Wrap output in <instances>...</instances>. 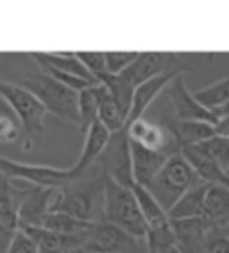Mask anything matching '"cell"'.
I'll list each match as a JSON object with an SVG mask.
<instances>
[{"instance_id": "cell-1", "label": "cell", "mask_w": 229, "mask_h": 253, "mask_svg": "<svg viewBox=\"0 0 229 253\" xmlns=\"http://www.w3.org/2000/svg\"><path fill=\"white\" fill-rule=\"evenodd\" d=\"M107 201V175L99 171L92 179H75L71 185L56 191L52 211L75 215L89 223L105 221Z\"/></svg>"}, {"instance_id": "cell-2", "label": "cell", "mask_w": 229, "mask_h": 253, "mask_svg": "<svg viewBox=\"0 0 229 253\" xmlns=\"http://www.w3.org/2000/svg\"><path fill=\"white\" fill-rule=\"evenodd\" d=\"M16 84L30 90L48 113L79 125V92H75L67 84L58 83L54 77L46 73L22 77L16 81Z\"/></svg>"}, {"instance_id": "cell-3", "label": "cell", "mask_w": 229, "mask_h": 253, "mask_svg": "<svg viewBox=\"0 0 229 253\" xmlns=\"http://www.w3.org/2000/svg\"><path fill=\"white\" fill-rule=\"evenodd\" d=\"M199 181L201 179L197 177L195 169L189 165V161L181 153H177L163 165V169L155 175V179L147 187L155 195V199L169 211L189 189L195 187Z\"/></svg>"}, {"instance_id": "cell-4", "label": "cell", "mask_w": 229, "mask_h": 253, "mask_svg": "<svg viewBox=\"0 0 229 253\" xmlns=\"http://www.w3.org/2000/svg\"><path fill=\"white\" fill-rule=\"evenodd\" d=\"M105 221L121 229L129 231L139 239L147 237V223L141 213L135 191L129 187L119 185L117 181L107 177V201H105Z\"/></svg>"}, {"instance_id": "cell-5", "label": "cell", "mask_w": 229, "mask_h": 253, "mask_svg": "<svg viewBox=\"0 0 229 253\" xmlns=\"http://www.w3.org/2000/svg\"><path fill=\"white\" fill-rule=\"evenodd\" d=\"M101 173L109 179L117 181L123 187L133 189L135 185V171H133V151H131V139L127 133V126L123 131L111 133V139L96 159V165Z\"/></svg>"}, {"instance_id": "cell-6", "label": "cell", "mask_w": 229, "mask_h": 253, "mask_svg": "<svg viewBox=\"0 0 229 253\" xmlns=\"http://www.w3.org/2000/svg\"><path fill=\"white\" fill-rule=\"evenodd\" d=\"M83 253H147V243L109 221H96L87 229Z\"/></svg>"}, {"instance_id": "cell-7", "label": "cell", "mask_w": 229, "mask_h": 253, "mask_svg": "<svg viewBox=\"0 0 229 253\" xmlns=\"http://www.w3.org/2000/svg\"><path fill=\"white\" fill-rule=\"evenodd\" d=\"M161 105L169 111V115L177 121H187V123H209L215 125L217 117L211 109L203 107L195 92H189L183 75H179L159 97Z\"/></svg>"}, {"instance_id": "cell-8", "label": "cell", "mask_w": 229, "mask_h": 253, "mask_svg": "<svg viewBox=\"0 0 229 253\" xmlns=\"http://www.w3.org/2000/svg\"><path fill=\"white\" fill-rule=\"evenodd\" d=\"M187 71L193 73L195 69L189 65L185 54H179V52H141L139 58L121 75L137 88L141 83L155 79L159 75H167V73L183 75Z\"/></svg>"}, {"instance_id": "cell-9", "label": "cell", "mask_w": 229, "mask_h": 253, "mask_svg": "<svg viewBox=\"0 0 229 253\" xmlns=\"http://www.w3.org/2000/svg\"><path fill=\"white\" fill-rule=\"evenodd\" d=\"M0 97L16 113L26 135H37L45 131V115L48 111L30 90L16 83L0 81Z\"/></svg>"}, {"instance_id": "cell-10", "label": "cell", "mask_w": 229, "mask_h": 253, "mask_svg": "<svg viewBox=\"0 0 229 253\" xmlns=\"http://www.w3.org/2000/svg\"><path fill=\"white\" fill-rule=\"evenodd\" d=\"M0 173L6 175L10 181L22 179L37 187H50V189H62L71 185L77 177L73 175V169H54L45 165H26L18 161H10L0 155Z\"/></svg>"}, {"instance_id": "cell-11", "label": "cell", "mask_w": 229, "mask_h": 253, "mask_svg": "<svg viewBox=\"0 0 229 253\" xmlns=\"http://www.w3.org/2000/svg\"><path fill=\"white\" fill-rule=\"evenodd\" d=\"M129 139L149 149L155 153H167V155H177L181 153V147L175 139V135L167 129L165 125H161L149 117H141L133 123L127 125Z\"/></svg>"}, {"instance_id": "cell-12", "label": "cell", "mask_w": 229, "mask_h": 253, "mask_svg": "<svg viewBox=\"0 0 229 253\" xmlns=\"http://www.w3.org/2000/svg\"><path fill=\"white\" fill-rule=\"evenodd\" d=\"M58 189L50 187H37L32 185L28 189L26 197L20 203L18 209V221H20V229L24 227H43L46 215L52 211V201L56 197Z\"/></svg>"}, {"instance_id": "cell-13", "label": "cell", "mask_w": 229, "mask_h": 253, "mask_svg": "<svg viewBox=\"0 0 229 253\" xmlns=\"http://www.w3.org/2000/svg\"><path fill=\"white\" fill-rule=\"evenodd\" d=\"M28 189L14 187V183L6 175L0 173V237L12 239L14 233L20 229L18 209L28 193Z\"/></svg>"}, {"instance_id": "cell-14", "label": "cell", "mask_w": 229, "mask_h": 253, "mask_svg": "<svg viewBox=\"0 0 229 253\" xmlns=\"http://www.w3.org/2000/svg\"><path fill=\"white\" fill-rule=\"evenodd\" d=\"M22 231L37 241L41 253H83L87 245V231L77 235H62L45 227H24Z\"/></svg>"}, {"instance_id": "cell-15", "label": "cell", "mask_w": 229, "mask_h": 253, "mask_svg": "<svg viewBox=\"0 0 229 253\" xmlns=\"http://www.w3.org/2000/svg\"><path fill=\"white\" fill-rule=\"evenodd\" d=\"M171 223H173L177 247L181 249V253H203L205 237L215 227L205 217L177 219V221H171Z\"/></svg>"}, {"instance_id": "cell-16", "label": "cell", "mask_w": 229, "mask_h": 253, "mask_svg": "<svg viewBox=\"0 0 229 253\" xmlns=\"http://www.w3.org/2000/svg\"><path fill=\"white\" fill-rule=\"evenodd\" d=\"M179 75L177 73H167V75H159L155 79H149L145 83H141L137 88H135V97H133V107H131V113H129V119H127V125L133 123L141 117H145V113L151 109V105L161 97L163 90H165Z\"/></svg>"}, {"instance_id": "cell-17", "label": "cell", "mask_w": 229, "mask_h": 253, "mask_svg": "<svg viewBox=\"0 0 229 253\" xmlns=\"http://www.w3.org/2000/svg\"><path fill=\"white\" fill-rule=\"evenodd\" d=\"M111 139V131L107 129V126L101 123V121H96L92 123V126L87 131L85 135V145H83V151H81V157H79V161L75 163L73 169V175L79 179L87 169H91L92 165H96V159L101 157V153L105 151L107 143Z\"/></svg>"}, {"instance_id": "cell-18", "label": "cell", "mask_w": 229, "mask_h": 253, "mask_svg": "<svg viewBox=\"0 0 229 253\" xmlns=\"http://www.w3.org/2000/svg\"><path fill=\"white\" fill-rule=\"evenodd\" d=\"M131 151H133V171H135V183L139 185H149L155 175L163 169L173 155H167V153H155V151H149L137 143L131 141Z\"/></svg>"}, {"instance_id": "cell-19", "label": "cell", "mask_w": 229, "mask_h": 253, "mask_svg": "<svg viewBox=\"0 0 229 253\" xmlns=\"http://www.w3.org/2000/svg\"><path fill=\"white\" fill-rule=\"evenodd\" d=\"M30 56L35 58L43 69H56L62 73H69L75 77H83L89 79L92 83H99L79 60L77 52H30Z\"/></svg>"}, {"instance_id": "cell-20", "label": "cell", "mask_w": 229, "mask_h": 253, "mask_svg": "<svg viewBox=\"0 0 229 253\" xmlns=\"http://www.w3.org/2000/svg\"><path fill=\"white\" fill-rule=\"evenodd\" d=\"M203 217L215 227H225L229 223V187L223 183H209Z\"/></svg>"}, {"instance_id": "cell-21", "label": "cell", "mask_w": 229, "mask_h": 253, "mask_svg": "<svg viewBox=\"0 0 229 253\" xmlns=\"http://www.w3.org/2000/svg\"><path fill=\"white\" fill-rule=\"evenodd\" d=\"M209 183L199 181L195 187H191L189 191L167 211L171 221L177 219H195V217H203V205H205V195H207Z\"/></svg>"}, {"instance_id": "cell-22", "label": "cell", "mask_w": 229, "mask_h": 253, "mask_svg": "<svg viewBox=\"0 0 229 253\" xmlns=\"http://www.w3.org/2000/svg\"><path fill=\"white\" fill-rule=\"evenodd\" d=\"M181 155L189 161V165L195 169V173H197V177L201 181H205V183H223L225 181L221 167L199 145H191V147L181 149Z\"/></svg>"}, {"instance_id": "cell-23", "label": "cell", "mask_w": 229, "mask_h": 253, "mask_svg": "<svg viewBox=\"0 0 229 253\" xmlns=\"http://www.w3.org/2000/svg\"><path fill=\"white\" fill-rule=\"evenodd\" d=\"M133 191H135V197H137V201H139L141 213H143V217H145L147 229H155V227H163V225L171 223L167 209L155 199V195L149 191V187L135 183V185H133Z\"/></svg>"}, {"instance_id": "cell-24", "label": "cell", "mask_w": 229, "mask_h": 253, "mask_svg": "<svg viewBox=\"0 0 229 253\" xmlns=\"http://www.w3.org/2000/svg\"><path fill=\"white\" fill-rule=\"evenodd\" d=\"M99 121L107 126L111 133L123 131L127 126V117L123 115L121 107L113 99V94L105 84H99Z\"/></svg>"}, {"instance_id": "cell-25", "label": "cell", "mask_w": 229, "mask_h": 253, "mask_svg": "<svg viewBox=\"0 0 229 253\" xmlns=\"http://www.w3.org/2000/svg\"><path fill=\"white\" fill-rule=\"evenodd\" d=\"M99 84L79 92V129L85 135L92 126V123L99 121Z\"/></svg>"}, {"instance_id": "cell-26", "label": "cell", "mask_w": 229, "mask_h": 253, "mask_svg": "<svg viewBox=\"0 0 229 253\" xmlns=\"http://www.w3.org/2000/svg\"><path fill=\"white\" fill-rule=\"evenodd\" d=\"M92 223L83 221L75 215L62 213V211H50L45 219V229L54 231V233H62V235H77V233H85Z\"/></svg>"}, {"instance_id": "cell-27", "label": "cell", "mask_w": 229, "mask_h": 253, "mask_svg": "<svg viewBox=\"0 0 229 253\" xmlns=\"http://www.w3.org/2000/svg\"><path fill=\"white\" fill-rule=\"evenodd\" d=\"M195 97H197V101L203 107H207L211 111L229 105V75L223 77L221 81H217V83L197 90V92H195Z\"/></svg>"}, {"instance_id": "cell-28", "label": "cell", "mask_w": 229, "mask_h": 253, "mask_svg": "<svg viewBox=\"0 0 229 253\" xmlns=\"http://www.w3.org/2000/svg\"><path fill=\"white\" fill-rule=\"evenodd\" d=\"M147 253H165L171 247H177V237L173 231V223H167L163 227L147 229Z\"/></svg>"}, {"instance_id": "cell-29", "label": "cell", "mask_w": 229, "mask_h": 253, "mask_svg": "<svg viewBox=\"0 0 229 253\" xmlns=\"http://www.w3.org/2000/svg\"><path fill=\"white\" fill-rule=\"evenodd\" d=\"M199 147L221 167L223 175L229 177V139L215 135V137H211V139L199 143Z\"/></svg>"}, {"instance_id": "cell-30", "label": "cell", "mask_w": 229, "mask_h": 253, "mask_svg": "<svg viewBox=\"0 0 229 253\" xmlns=\"http://www.w3.org/2000/svg\"><path fill=\"white\" fill-rule=\"evenodd\" d=\"M139 54L141 52H123V50H109V52H105L107 73L109 75H121V73H125L139 58Z\"/></svg>"}, {"instance_id": "cell-31", "label": "cell", "mask_w": 229, "mask_h": 253, "mask_svg": "<svg viewBox=\"0 0 229 253\" xmlns=\"http://www.w3.org/2000/svg\"><path fill=\"white\" fill-rule=\"evenodd\" d=\"M79 60L85 65V69L99 81L101 75L107 73V58H105V52L101 50H79L77 52Z\"/></svg>"}, {"instance_id": "cell-32", "label": "cell", "mask_w": 229, "mask_h": 253, "mask_svg": "<svg viewBox=\"0 0 229 253\" xmlns=\"http://www.w3.org/2000/svg\"><path fill=\"white\" fill-rule=\"evenodd\" d=\"M203 253H229V237L223 227H213L203 243Z\"/></svg>"}, {"instance_id": "cell-33", "label": "cell", "mask_w": 229, "mask_h": 253, "mask_svg": "<svg viewBox=\"0 0 229 253\" xmlns=\"http://www.w3.org/2000/svg\"><path fill=\"white\" fill-rule=\"evenodd\" d=\"M6 253H41V251H39V245L35 239L28 233H24L22 229H18L14 233V237L10 239Z\"/></svg>"}, {"instance_id": "cell-34", "label": "cell", "mask_w": 229, "mask_h": 253, "mask_svg": "<svg viewBox=\"0 0 229 253\" xmlns=\"http://www.w3.org/2000/svg\"><path fill=\"white\" fill-rule=\"evenodd\" d=\"M18 139V129L12 121L0 117V141H16Z\"/></svg>"}, {"instance_id": "cell-35", "label": "cell", "mask_w": 229, "mask_h": 253, "mask_svg": "<svg viewBox=\"0 0 229 253\" xmlns=\"http://www.w3.org/2000/svg\"><path fill=\"white\" fill-rule=\"evenodd\" d=\"M213 129H215V135H217V137L229 139V113L217 119V123L213 125Z\"/></svg>"}, {"instance_id": "cell-36", "label": "cell", "mask_w": 229, "mask_h": 253, "mask_svg": "<svg viewBox=\"0 0 229 253\" xmlns=\"http://www.w3.org/2000/svg\"><path fill=\"white\" fill-rule=\"evenodd\" d=\"M213 113H215V117L219 119V117H223V115H227V113H229V105H225V107H221V109H215Z\"/></svg>"}, {"instance_id": "cell-37", "label": "cell", "mask_w": 229, "mask_h": 253, "mask_svg": "<svg viewBox=\"0 0 229 253\" xmlns=\"http://www.w3.org/2000/svg\"><path fill=\"white\" fill-rule=\"evenodd\" d=\"M165 253H181V249H179V247H171V249L165 251Z\"/></svg>"}, {"instance_id": "cell-38", "label": "cell", "mask_w": 229, "mask_h": 253, "mask_svg": "<svg viewBox=\"0 0 229 253\" xmlns=\"http://www.w3.org/2000/svg\"><path fill=\"white\" fill-rule=\"evenodd\" d=\"M223 231H225V235H227V237H229V223H227V225H225V227H223Z\"/></svg>"}]
</instances>
